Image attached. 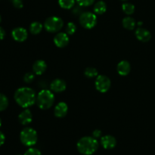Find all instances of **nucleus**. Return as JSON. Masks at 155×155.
Wrapping results in <instances>:
<instances>
[{"instance_id":"1","label":"nucleus","mask_w":155,"mask_h":155,"mask_svg":"<svg viewBox=\"0 0 155 155\" xmlns=\"http://www.w3.org/2000/svg\"><path fill=\"white\" fill-rule=\"evenodd\" d=\"M17 104L24 108H27L33 105L36 101V92L30 87L19 88L15 92L14 95Z\"/></svg>"},{"instance_id":"2","label":"nucleus","mask_w":155,"mask_h":155,"mask_svg":"<svg viewBox=\"0 0 155 155\" xmlns=\"http://www.w3.org/2000/svg\"><path fill=\"white\" fill-rule=\"evenodd\" d=\"M98 148V142L94 137H83L77 142V149L84 155H91L95 152Z\"/></svg>"},{"instance_id":"3","label":"nucleus","mask_w":155,"mask_h":155,"mask_svg":"<svg viewBox=\"0 0 155 155\" xmlns=\"http://www.w3.org/2000/svg\"><path fill=\"white\" fill-rule=\"evenodd\" d=\"M54 96L50 90L44 89L40 91L36 96V104L42 110H47L53 105Z\"/></svg>"},{"instance_id":"4","label":"nucleus","mask_w":155,"mask_h":155,"mask_svg":"<svg viewBox=\"0 0 155 155\" xmlns=\"http://www.w3.org/2000/svg\"><path fill=\"white\" fill-rule=\"evenodd\" d=\"M21 142L26 146H33L37 142V133L35 130L30 127H26L20 134Z\"/></svg>"},{"instance_id":"5","label":"nucleus","mask_w":155,"mask_h":155,"mask_svg":"<svg viewBox=\"0 0 155 155\" xmlns=\"http://www.w3.org/2000/svg\"><path fill=\"white\" fill-rule=\"evenodd\" d=\"M64 26V21L61 18L51 16L47 18L44 24L45 29L49 33H57L60 31Z\"/></svg>"},{"instance_id":"6","label":"nucleus","mask_w":155,"mask_h":155,"mask_svg":"<svg viewBox=\"0 0 155 155\" xmlns=\"http://www.w3.org/2000/svg\"><path fill=\"white\" fill-rule=\"evenodd\" d=\"M79 21L83 27L86 29H92L96 25L97 17L94 13L86 12L80 15Z\"/></svg>"},{"instance_id":"7","label":"nucleus","mask_w":155,"mask_h":155,"mask_svg":"<svg viewBox=\"0 0 155 155\" xmlns=\"http://www.w3.org/2000/svg\"><path fill=\"white\" fill-rule=\"evenodd\" d=\"M111 82L107 77L104 75H98L95 80V88L100 92H107L110 89Z\"/></svg>"},{"instance_id":"8","label":"nucleus","mask_w":155,"mask_h":155,"mask_svg":"<svg viewBox=\"0 0 155 155\" xmlns=\"http://www.w3.org/2000/svg\"><path fill=\"white\" fill-rule=\"evenodd\" d=\"M12 36L15 41L22 42L27 39L28 33H27V30L23 27H17L12 30Z\"/></svg>"},{"instance_id":"9","label":"nucleus","mask_w":155,"mask_h":155,"mask_svg":"<svg viewBox=\"0 0 155 155\" xmlns=\"http://www.w3.org/2000/svg\"><path fill=\"white\" fill-rule=\"evenodd\" d=\"M69 40L68 34H67L66 33H62V32L57 33L54 37V44L58 48H64L67 46L69 43Z\"/></svg>"},{"instance_id":"10","label":"nucleus","mask_w":155,"mask_h":155,"mask_svg":"<svg viewBox=\"0 0 155 155\" xmlns=\"http://www.w3.org/2000/svg\"><path fill=\"white\" fill-rule=\"evenodd\" d=\"M101 144L103 148L105 149H112L114 148L117 145V140L114 136L107 135L101 139Z\"/></svg>"},{"instance_id":"11","label":"nucleus","mask_w":155,"mask_h":155,"mask_svg":"<svg viewBox=\"0 0 155 155\" xmlns=\"http://www.w3.org/2000/svg\"><path fill=\"white\" fill-rule=\"evenodd\" d=\"M51 89L53 92H61L66 89L67 84L66 82L64 80H61V79H55L51 82V85H50Z\"/></svg>"},{"instance_id":"12","label":"nucleus","mask_w":155,"mask_h":155,"mask_svg":"<svg viewBox=\"0 0 155 155\" xmlns=\"http://www.w3.org/2000/svg\"><path fill=\"white\" fill-rule=\"evenodd\" d=\"M136 36L141 42H146L151 39V34L146 29L142 28V27H139L136 30Z\"/></svg>"},{"instance_id":"13","label":"nucleus","mask_w":155,"mask_h":155,"mask_svg":"<svg viewBox=\"0 0 155 155\" xmlns=\"http://www.w3.org/2000/svg\"><path fill=\"white\" fill-rule=\"evenodd\" d=\"M68 111V104L64 102H60L55 106L54 110V114L55 117L58 118L64 117Z\"/></svg>"},{"instance_id":"14","label":"nucleus","mask_w":155,"mask_h":155,"mask_svg":"<svg viewBox=\"0 0 155 155\" xmlns=\"http://www.w3.org/2000/svg\"><path fill=\"white\" fill-rule=\"evenodd\" d=\"M18 120L22 125L26 126L30 124L33 120V115H32L31 111L28 109H25L24 110H23L18 116Z\"/></svg>"},{"instance_id":"15","label":"nucleus","mask_w":155,"mask_h":155,"mask_svg":"<svg viewBox=\"0 0 155 155\" xmlns=\"http://www.w3.org/2000/svg\"><path fill=\"white\" fill-rule=\"evenodd\" d=\"M117 72L121 76H127L130 74L131 71L130 64L127 61H121L117 64Z\"/></svg>"},{"instance_id":"16","label":"nucleus","mask_w":155,"mask_h":155,"mask_svg":"<svg viewBox=\"0 0 155 155\" xmlns=\"http://www.w3.org/2000/svg\"><path fill=\"white\" fill-rule=\"evenodd\" d=\"M47 64L45 61L42 60H38L33 64V71L36 75H42L46 71Z\"/></svg>"},{"instance_id":"17","label":"nucleus","mask_w":155,"mask_h":155,"mask_svg":"<svg viewBox=\"0 0 155 155\" xmlns=\"http://www.w3.org/2000/svg\"><path fill=\"white\" fill-rule=\"evenodd\" d=\"M122 24L124 28L129 30H132L135 28V27H136V22L133 18H131V17H126V18H124V20H123Z\"/></svg>"},{"instance_id":"18","label":"nucleus","mask_w":155,"mask_h":155,"mask_svg":"<svg viewBox=\"0 0 155 155\" xmlns=\"http://www.w3.org/2000/svg\"><path fill=\"white\" fill-rule=\"evenodd\" d=\"M107 10V5L104 1H98L94 6V12L97 15H102Z\"/></svg>"},{"instance_id":"19","label":"nucleus","mask_w":155,"mask_h":155,"mask_svg":"<svg viewBox=\"0 0 155 155\" xmlns=\"http://www.w3.org/2000/svg\"><path fill=\"white\" fill-rule=\"evenodd\" d=\"M42 30V24L38 21L33 22L30 26V32L33 35H37L40 33Z\"/></svg>"},{"instance_id":"20","label":"nucleus","mask_w":155,"mask_h":155,"mask_svg":"<svg viewBox=\"0 0 155 155\" xmlns=\"http://www.w3.org/2000/svg\"><path fill=\"white\" fill-rule=\"evenodd\" d=\"M58 4L62 8L71 9L75 5V0H58Z\"/></svg>"},{"instance_id":"21","label":"nucleus","mask_w":155,"mask_h":155,"mask_svg":"<svg viewBox=\"0 0 155 155\" xmlns=\"http://www.w3.org/2000/svg\"><path fill=\"white\" fill-rule=\"evenodd\" d=\"M122 9L124 11V12L127 15H130L134 13L135 12V6L134 5H133L132 3L126 2L124 3L122 5Z\"/></svg>"},{"instance_id":"22","label":"nucleus","mask_w":155,"mask_h":155,"mask_svg":"<svg viewBox=\"0 0 155 155\" xmlns=\"http://www.w3.org/2000/svg\"><path fill=\"white\" fill-rule=\"evenodd\" d=\"M8 106V99L2 93H0V111L5 110Z\"/></svg>"},{"instance_id":"23","label":"nucleus","mask_w":155,"mask_h":155,"mask_svg":"<svg viewBox=\"0 0 155 155\" xmlns=\"http://www.w3.org/2000/svg\"><path fill=\"white\" fill-rule=\"evenodd\" d=\"M84 74L88 78H93V77H98V71H97V69L94 68H91V67H89V68L85 70Z\"/></svg>"},{"instance_id":"24","label":"nucleus","mask_w":155,"mask_h":155,"mask_svg":"<svg viewBox=\"0 0 155 155\" xmlns=\"http://www.w3.org/2000/svg\"><path fill=\"white\" fill-rule=\"evenodd\" d=\"M77 30V26L73 22H69L66 26V33L68 35H73L76 32Z\"/></svg>"},{"instance_id":"25","label":"nucleus","mask_w":155,"mask_h":155,"mask_svg":"<svg viewBox=\"0 0 155 155\" xmlns=\"http://www.w3.org/2000/svg\"><path fill=\"white\" fill-rule=\"evenodd\" d=\"M77 2L80 6L87 7V6H89L93 4L95 0H77Z\"/></svg>"},{"instance_id":"26","label":"nucleus","mask_w":155,"mask_h":155,"mask_svg":"<svg viewBox=\"0 0 155 155\" xmlns=\"http://www.w3.org/2000/svg\"><path fill=\"white\" fill-rule=\"evenodd\" d=\"M34 80V75H33L32 73H27L24 75V81L26 83H30L33 82V80Z\"/></svg>"},{"instance_id":"27","label":"nucleus","mask_w":155,"mask_h":155,"mask_svg":"<svg viewBox=\"0 0 155 155\" xmlns=\"http://www.w3.org/2000/svg\"><path fill=\"white\" fill-rule=\"evenodd\" d=\"M24 155H42V154H41L40 151L38 149H36V148H29V149L26 151Z\"/></svg>"},{"instance_id":"28","label":"nucleus","mask_w":155,"mask_h":155,"mask_svg":"<svg viewBox=\"0 0 155 155\" xmlns=\"http://www.w3.org/2000/svg\"><path fill=\"white\" fill-rule=\"evenodd\" d=\"M11 1L13 5L17 8H21L23 7V2L21 0H11Z\"/></svg>"},{"instance_id":"29","label":"nucleus","mask_w":155,"mask_h":155,"mask_svg":"<svg viewBox=\"0 0 155 155\" xmlns=\"http://www.w3.org/2000/svg\"><path fill=\"white\" fill-rule=\"evenodd\" d=\"M92 135H93V137L95 138V139H98V138L101 137V131L100 130H94Z\"/></svg>"},{"instance_id":"30","label":"nucleus","mask_w":155,"mask_h":155,"mask_svg":"<svg viewBox=\"0 0 155 155\" xmlns=\"http://www.w3.org/2000/svg\"><path fill=\"white\" fill-rule=\"evenodd\" d=\"M5 141V136L2 132H0V146H2L4 144Z\"/></svg>"},{"instance_id":"31","label":"nucleus","mask_w":155,"mask_h":155,"mask_svg":"<svg viewBox=\"0 0 155 155\" xmlns=\"http://www.w3.org/2000/svg\"><path fill=\"white\" fill-rule=\"evenodd\" d=\"M5 37V31L2 27H0V40L3 39Z\"/></svg>"},{"instance_id":"32","label":"nucleus","mask_w":155,"mask_h":155,"mask_svg":"<svg viewBox=\"0 0 155 155\" xmlns=\"http://www.w3.org/2000/svg\"><path fill=\"white\" fill-rule=\"evenodd\" d=\"M2 126V120H1V118H0V127Z\"/></svg>"},{"instance_id":"33","label":"nucleus","mask_w":155,"mask_h":155,"mask_svg":"<svg viewBox=\"0 0 155 155\" xmlns=\"http://www.w3.org/2000/svg\"><path fill=\"white\" fill-rule=\"evenodd\" d=\"M1 20H2L1 19V16H0V23H1Z\"/></svg>"},{"instance_id":"34","label":"nucleus","mask_w":155,"mask_h":155,"mask_svg":"<svg viewBox=\"0 0 155 155\" xmlns=\"http://www.w3.org/2000/svg\"><path fill=\"white\" fill-rule=\"evenodd\" d=\"M122 1H127V0H122Z\"/></svg>"},{"instance_id":"35","label":"nucleus","mask_w":155,"mask_h":155,"mask_svg":"<svg viewBox=\"0 0 155 155\" xmlns=\"http://www.w3.org/2000/svg\"><path fill=\"white\" fill-rule=\"evenodd\" d=\"M18 155H21V154H18Z\"/></svg>"}]
</instances>
